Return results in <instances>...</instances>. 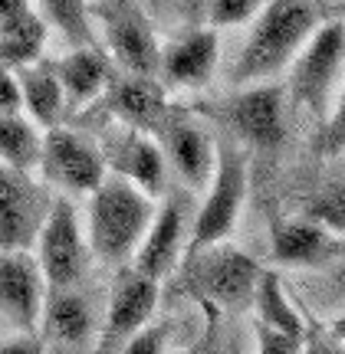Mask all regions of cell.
Segmentation results:
<instances>
[{"mask_svg": "<svg viewBox=\"0 0 345 354\" xmlns=\"http://www.w3.org/2000/svg\"><path fill=\"white\" fill-rule=\"evenodd\" d=\"M322 24L319 0H267L254 17V30L230 69L233 86H254L293 63L309 33Z\"/></svg>", "mask_w": 345, "mask_h": 354, "instance_id": "1", "label": "cell"}, {"mask_svg": "<svg viewBox=\"0 0 345 354\" xmlns=\"http://www.w3.org/2000/svg\"><path fill=\"white\" fill-rule=\"evenodd\" d=\"M154 216L152 194L128 184L125 177L105 174L89 201V246L109 266H125L139 250Z\"/></svg>", "mask_w": 345, "mask_h": 354, "instance_id": "2", "label": "cell"}, {"mask_svg": "<svg viewBox=\"0 0 345 354\" xmlns=\"http://www.w3.org/2000/svg\"><path fill=\"white\" fill-rule=\"evenodd\" d=\"M345 79V20H322L290 63V95L316 122H326Z\"/></svg>", "mask_w": 345, "mask_h": 354, "instance_id": "3", "label": "cell"}, {"mask_svg": "<svg viewBox=\"0 0 345 354\" xmlns=\"http://www.w3.org/2000/svg\"><path fill=\"white\" fill-rule=\"evenodd\" d=\"M260 263L237 246L211 243L191 256H181V286L201 302L218 308H243L254 299Z\"/></svg>", "mask_w": 345, "mask_h": 354, "instance_id": "4", "label": "cell"}, {"mask_svg": "<svg viewBox=\"0 0 345 354\" xmlns=\"http://www.w3.org/2000/svg\"><path fill=\"white\" fill-rule=\"evenodd\" d=\"M243 201H247V154L233 141H224V145H218L214 174L207 180L204 203L194 216L191 240L184 243V256L197 253L211 243L227 240L233 227H237Z\"/></svg>", "mask_w": 345, "mask_h": 354, "instance_id": "5", "label": "cell"}, {"mask_svg": "<svg viewBox=\"0 0 345 354\" xmlns=\"http://www.w3.org/2000/svg\"><path fill=\"white\" fill-rule=\"evenodd\" d=\"M86 240L79 230L76 207L66 197H53V207L37 233V263L46 282V292L73 289L86 272Z\"/></svg>", "mask_w": 345, "mask_h": 354, "instance_id": "6", "label": "cell"}, {"mask_svg": "<svg viewBox=\"0 0 345 354\" xmlns=\"http://www.w3.org/2000/svg\"><path fill=\"white\" fill-rule=\"evenodd\" d=\"M96 20L103 24V37L115 63L132 76H158L161 46L148 17L132 0H96Z\"/></svg>", "mask_w": 345, "mask_h": 354, "instance_id": "7", "label": "cell"}, {"mask_svg": "<svg viewBox=\"0 0 345 354\" xmlns=\"http://www.w3.org/2000/svg\"><path fill=\"white\" fill-rule=\"evenodd\" d=\"M37 167L53 187L69 190V194H92L109 174L99 145L63 125L46 128Z\"/></svg>", "mask_w": 345, "mask_h": 354, "instance_id": "8", "label": "cell"}, {"mask_svg": "<svg viewBox=\"0 0 345 354\" xmlns=\"http://www.w3.org/2000/svg\"><path fill=\"white\" fill-rule=\"evenodd\" d=\"M158 289H161L158 279L139 272L135 266H118L96 354H118L132 335H139L152 322L158 308Z\"/></svg>", "mask_w": 345, "mask_h": 354, "instance_id": "9", "label": "cell"}, {"mask_svg": "<svg viewBox=\"0 0 345 354\" xmlns=\"http://www.w3.org/2000/svg\"><path fill=\"white\" fill-rule=\"evenodd\" d=\"M50 207L53 197L30 171L0 161V250H30Z\"/></svg>", "mask_w": 345, "mask_h": 354, "instance_id": "10", "label": "cell"}, {"mask_svg": "<svg viewBox=\"0 0 345 354\" xmlns=\"http://www.w3.org/2000/svg\"><path fill=\"white\" fill-rule=\"evenodd\" d=\"M224 118L254 151L273 154L286 138V112H283L280 86H240L237 95L224 102Z\"/></svg>", "mask_w": 345, "mask_h": 354, "instance_id": "11", "label": "cell"}, {"mask_svg": "<svg viewBox=\"0 0 345 354\" xmlns=\"http://www.w3.org/2000/svg\"><path fill=\"white\" fill-rule=\"evenodd\" d=\"M103 161L109 174L125 177L128 184L141 187L145 194H158L165 187V151L154 141V135L139 128H109L103 141Z\"/></svg>", "mask_w": 345, "mask_h": 354, "instance_id": "12", "label": "cell"}, {"mask_svg": "<svg viewBox=\"0 0 345 354\" xmlns=\"http://www.w3.org/2000/svg\"><path fill=\"white\" fill-rule=\"evenodd\" d=\"M46 302V282L30 250H0V315L33 335Z\"/></svg>", "mask_w": 345, "mask_h": 354, "instance_id": "13", "label": "cell"}, {"mask_svg": "<svg viewBox=\"0 0 345 354\" xmlns=\"http://www.w3.org/2000/svg\"><path fill=\"white\" fill-rule=\"evenodd\" d=\"M154 138L165 151V161H171L175 171L184 177V184H191L197 190L207 187V180L214 174V161H218V145L207 138L188 115L181 109H168Z\"/></svg>", "mask_w": 345, "mask_h": 354, "instance_id": "14", "label": "cell"}, {"mask_svg": "<svg viewBox=\"0 0 345 354\" xmlns=\"http://www.w3.org/2000/svg\"><path fill=\"white\" fill-rule=\"evenodd\" d=\"M269 243H273V263L280 266H326L345 256V236H335L326 227L312 223L306 216H290V220H276L269 230Z\"/></svg>", "mask_w": 345, "mask_h": 354, "instance_id": "15", "label": "cell"}, {"mask_svg": "<svg viewBox=\"0 0 345 354\" xmlns=\"http://www.w3.org/2000/svg\"><path fill=\"white\" fill-rule=\"evenodd\" d=\"M218 56H220L218 33L211 26L191 30L181 39H175L168 50H161L158 79L165 82V88H201L207 79L214 76Z\"/></svg>", "mask_w": 345, "mask_h": 354, "instance_id": "16", "label": "cell"}, {"mask_svg": "<svg viewBox=\"0 0 345 354\" xmlns=\"http://www.w3.org/2000/svg\"><path fill=\"white\" fill-rule=\"evenodd\" d=\"M109 109L122 125L154 135L158 125L165 122L171 102H168L165 82L158 76H132V73H125L122 79L109 82Z\"/></svg>", "mask_w": 345, "mask_h": 354, "instance_id": "17", "label": "cell"}, {"mask_svg": "<svg viewBox=\"0 0 345 354\" xmlns=\"http://www.w3.org/2000/svg\"><path fill=\"white\" fill-rule=\"evenodd\" d=\"M184 210L181 203H165L161 210H154L152 223L141 236L139 250L132 256V266L152 279H168L181 263V250H184Z\"/></svg>", "mask_w": 345, "mask_h": 354, "instance_id": "18", "label": "cell"}, {"mask_svg": "<svg viewBox=\"0 0 345 354\" xmlns=\"http://www.w3.org/2000/svg\"><path fill=\"white\" fill-rule=\"evenodd\" d=\"M53 69L60 76L66 105H73V109L96 102L112 82V66L99 46H73L60 63H53Z\"/></svg>", "mask_w": 345, "mask_h": 354, "instance_id": "19", "label": "cell"}, {"mask_svg": "<svg viewBox=\"0 0 345 354\" xmlns=\"http://www.w3.org/2000/svg\"><path fill=\"white\" fill-rule=\"evenodd\" d=\"M17 86H20V112H26V118H33L39 128L60 125L66 109V95L60 86V76L50 63H26L20 69H13Z\"/></svg>", "mask_w": 345, "mask_h": 354, "instance_id": "20", "label": "cell"}, {"mask_svg": "<svg viewBox=\"0 0 345 354\" xmlns=\"http://www.w3.org/2000/svg\"><path fill=\"white\" fill-rule=\"evenodd\" d=\"M39 318L46 325V335L63 344H82L92 331L89 305H86V299H79L73 289L46 292V302H43V315Z\"/></svg>", "mask_w": 345, "mask_h": 354, "instance_id": "21", "label": "cell"}, {"mask_svg": "<svg viewBox=\"0 0 345 354\" xmlns=\"http://www.w3.org/2000/svg\"><path fill=\"white\" fill-rule=\"evenodd\" d=\"M250 302H254L256 322H263L269 328H280V331H286V335H296V338L306 335V318L290 305L276 269H263V272H260Z\"/></svg>", "mask_w": 345, "mask_h": 354, "instance_id": "22", "label": "cell"}, {"mask_svg": "<svg viewBox=\"0 0 345 354\" xmlns=\"http://www.w3.org/2000/svg\"><path fill=\"white\" fill-rule=\"evenodd\" d=\"M39 145L43 135L37 122L24 112H0V161L17 171H33L39 165Z\"/></svg>", "mask_w": 345, "mask_h": 354, "instance_id": "23", "label": "cell"}, {"mask_svg": "<svg viewBox=\"0 0 345 354\" xmlns=\"http://www.w3.org/2000/svg\"><path fill=\"white\" fill-rule=\"evenodd\" d=\"M43 43H46V20L37 10H30L20 20L0 26V63L10 66V69L37 63Z\"/></svg>", "mask_w": 345, "mask_h": 354, "instance_id": "24", "label": "cell"}, {"mask_svg": "<svg viewBox=\"0 0 345 354\" xmlns=\"http://www.w3.org/2000/svg\"><path fill=\"white\" fill-rule=\"evenodd\" d=\"M39 7L46 20L69 39V46H96L89 0H39Z\"/></svg>", "mask_w": 345, "mask_h": 354, "instance_id": "25", "label": "cell"}, {"mask_svg": "<svg viewBox=\"0 0 345 354\" xmlns=\"http://www.w3.org/2000/svg\"><path fill=\"white\" fill-rule=\"evenodd\" d=\"M303 216L326 227L335 236H345V180H333L316 197H309Z\"/></svg>", "mask_w": 345, "mask_h": 354, "instance_id": "26", "label": "cell"}, {"mask_svg": "<svg viewBox=\"0 0 345 354\" xmlns=\"http://www.w3.org/2000/svg\"><path fill=\"white\" fill-rule=\"evenodd\" d=\"M345 151V79L333 99V109L319 125V138H316V154L319 158H335Z\"/></svg>", "mask_w": 345, "mask_h": 354, "instance_id": "27", "label": "cell"}, {"mask_svg": "<svg viewBox=\"0 0 345 354\" xmlns=\"http://www.w3.org/2000/svg\"><path fill=\"white\" fill-rule=\"evenodd\" d=\"M263 3L267 0H204L207 24H211V30L247 24V20H254L256 13H260Z\"/></svg>", "mask_w": 345, "mask_h": 354, "instance_id": "28", "label": "cell"}, {"mask_svg": "<svg viewBox=\"0 0 345 354\" xmlns=\"http://www.w3.org/2000/svg\"><path fill=\"white\" fill-rule=\"evenodd\" d=\"M171 338V322H148L139 335H132L118 354H165Z\"/></svg>", "mask_w": 345, "mask_h": 354, "instance_id": "29", "label": "cell"}, {"mask_svg": "<svg viewBox=\"0 0 345 354\" xmlns=\"http://www.w3.org/2000/svg\"><path fill=\"white\" fill-rule=\"evenodd\" d=\"M254 335H256V354H299L303 338L286 335L280 328H269L263 322H254Z\"/></svg>", "mask_w": 345, "mask_h": 354, "instance_id": "30", "label": "cell"}, {"mask_svg": "<svg viewBox=\"0 0 345 354\" xmlns=\"http://www.w3.org/2000/svg\"><path fill=\"white\" fill-rule=\"evenodd\" d=\"M299 354H345V344L335 338L333 331L322 328L319 322L306 318V335H303Z\"/></svg>", "mask_w": 345, "mask_h": 354, "instance_id": "31", "label": "cell"}, {"mask_svg": "<svg viewBox=\"0 0 345 354\" xmlns=\"http://www.w3.org/2000/svg\"><path fill=\"white\" fill-rule=\"evenodd\" d=\"M204 305V335H201V342L194 344L188 354H218V335H220V308L211 302H201Z\"/></svg>", "mask_w": 345, "mask_h": 354, "instance_id": "32", "label": "cell"}, {"mask_svg": "<svg viewBox=\"0 0 345 354\" xmlns=\"http://www.w3.org/2000/svg\"><path fill=\"white\" fill-rule=\"evenodd\" d=\"M0 112H20V86L10 66L0 63Z\"/></svg>", "mask_w": 345, "mask_h": 354, "instance_id": "33", "label": "cell"}, {"mask_svg": "<svg viewBox=\"0 0 345 354\" xmlns=\"http://www.w3.org/2000/svg\"><path fill=\"white\" fill-rule=\"evenodd\" d=\"M0 354H43V344H39L37 335H20L13 342H3L0 344Z\"/></svg>", "mask_w": 345, "mask_h": 354, "instance_id": "34", "label": "cell"}, {"mask_svg": "<svg viewBox=\"0 0 345 354\" xmlns=\"http://www.w3.org/2000/svg\"><path fill=\"white\" fill-rule=\"evenodd\" d=\"M30 10H33L30 0H0V26L20 20V17H26Z\"/></svg>", "mask_w": 345, "mask_h": 354, "instance_id": "35", "label": "cell"}, {"mask_svg": "<svg viewBox=\"0 0 345 354\" xmlns=\"http://www.w3.org/2000/svg\"><path fill=\"white\" fill-rule=\"evenodd\" d=\"M329 331H333L335 338H339V342L345 344V315H339V318H335V322H333V328H329Z\"/></svg>", "mask_w": 345, "mask_h": 354, "instance_id": "36", "label": "cell"}, {"mask_svg": "<svg viewBox=\"0 0 345 354\" xmlns=\"http://www.w3.org/2000/svg\"><path fill=\"white\" fill-rule=\"evenodd\" d=\"M319 3H322V0H319Z\"/></svg>", "mask_w": 345, "mask_h": 354, "instance_id": "37", "label": "cell"}]
</instances>
